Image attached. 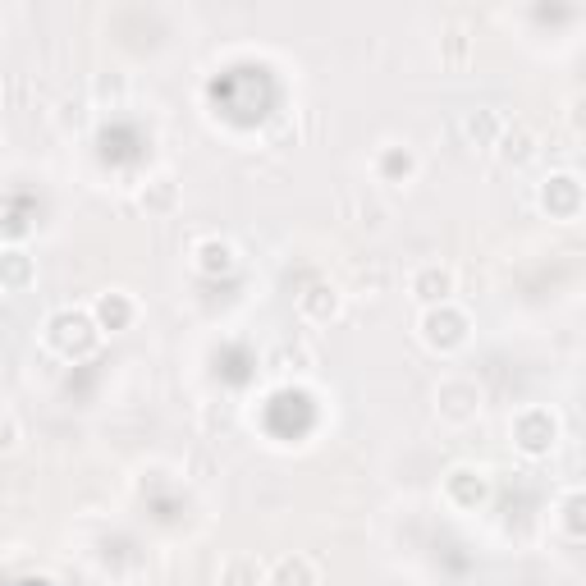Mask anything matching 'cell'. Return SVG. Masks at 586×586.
I'll list each match as a JSON object with an SVG mask.
<instances>
[{
  "mask_svg": "<svg viewBox=\"0 0 586 586\" xmlns=\"http://www.w3.org/2000/svg\"><path fill=\"white\" fill-rule=\"evenodd\" d=\"M435 408H440V417L454 426L472 422V417L481 413V390L472 385V380H445L440 390H435Z\"/></svg>",
  "mask_w": 586,
  "mask_h": 586,
  "instance_id": "obj_1",
  "label": "cell"
},
{
  "mask_svg": "<svg viewBox=\"0 0 586 586\" xmlns=\"http://www.w3.org/2000/svg\"><path fill=\"white\" fill-rule=\"evenodd\" d=\"M422 339L431 348H440V353H449V348H458L467 339V316L454 312L449 303L431 307V312L422 316Z\"/></svg>",
  "mask_w": 586,
  "mask_h": 586,
  "instance_id": "obj_2",
  "label": "cell"
},
{
  "mask_svg": "<svg viewBox=\"0 0 586 586\" xmlns=\"http://www.w3.org/2000/svg\"><path fill=\"white\" fill-rule=\"evenodd\" d=\"M454 271H449V266H440V261H426V266H417L413 271V280H408V289L417 293V298H422V303H449V298H454Z\"/></svg>",
  "mask_w": 586,
  "mask_h": 586,
  "instance_id": "obj_3",
  "label": "cell"
},
{
  "mask_svg": "<svg viewBox=\"0 0 586 586\" xmlns=\"http://www.w3.org/2000/svg\"><path fill=\"white\" fill-rule=\"evenodd\" d=\"M513 431H518V445L527 449V454H545V449L554 445V417L545 413V408H527Z\"/></svg>",
  "mask_w": 586,
  "mask_h": 586,
  "instance_id": "obj_4",
  "label": "cell"
},
{
  "mask_svg": "<svg viewBox=\"0 0 586 586\" xmlns=\"http://www.w3.org/2000/svg\"><path fill=\"white\" fill-rule=\"evenodd\" d=\"M33 257L28 252H19V248H5L0 252V289H10V293H19V289H28L33 284Z\"/></svg>",
  "mask_w": 586,
  "mask_h": 586,
  "instance_id": "obj_5",
  "label": "cell"
},
{
  "mask_svg": "<svg viewBox=\"0 0 586 586\" xmlns=\"http://www.w3.org/2000/svg\"><path fill=\"white\" fill-rule=\"evenodd\" d=\"M577 179L573 174H554L550 184H545V193H541V202H545V211H559V216H577Z\"/></svg>",
  "mask_w": 586,
  "mask_h": 586,
  "instance_id": "obj_6",
  "label": "cell"
},
{
  "mask_svg": "<svg viewBox=\"0 0 586 586\" xmlns=\"http://www.w3.org/2000/svg\"><path fill=\"white\" fill-rule=\"evenodd\" d=\"M92 316H97L101 330H124L133 321V303L129 293H101L97 307H92Z\"/></svg>",
  "mask_w": 586,
  "mask_h": 586,
  "instance_id": "obj_7",
  "label": "cell"
},
{
  "mask_svg": "<svg viewBox=\"0 0 586 586\" xmlns=\"http://www.w3.org/2000/svg\"><path fill=\"white\" fill-rule=\"evenodd\" d=\"M266 582V568H261V559H252V554H234L225 568H220V586H261Z\"/></svg>",
  "mask_w": 586,
  "mask_h": 586,
  "instance_id": "obj_8",
  "label": "cell"
},
{
  "mask_svg": "<svg viewBox=\"0 0 586 586\" xmlns=\"http://www.w3.org/2000/svg\"><path fill=\"white\" fill-rule=\"evenodd\" d=\"M298 303H303L307 316H316V321H330V316L339 312V289H335V284H312V289H307Z\"/></svg>",
  "mask_w": 586,
  "mask_h": 586,
  "instance_id": "obj_9",
  "label": "cell"
},
{
  "mask_svg": "<svg viewBox=\"0 0 586 586\" xmlns=\"http://www.w3.org/2000/svg\"><path fill=\"white\" fill-rule=\"evenodd\" d=\"M271 586H316V573L303 554H293V559H280V564H275Z\"/></svg>",
  "mask_w": 586,
  "mask_h": 586,
  "instance_id": "obj_10",
  "label": "cell"
},
{
  "mask_svg": "<svg viewBox=\"0 0 586 586\" xmlns=\"http://www.w3.org/2000/svg\"><path fill=\"white\" fill-rule=\"evenodd\" d=\"M504 133V120L495 115V110H477L472 120H467V138L477 142V147H495Z\"/></svg>",
  "mask_w": 586,
  "mask_h": 586,
  "instance_id": "obj_11",
  "label": "cell"
},
{
  "mask_svg": "<svg viewBox=\"0 0 586 586\" xmlns=\"http://www.w3.org/2000/svg\"><path fill=\"white\" fill-rule=\"evenodd\" d=\"M495 147H500V156H504L509 165L532 161V133H527V129H504Z\"/></svg>",
  "mask_w": 586,
  "mask_h": 586,
  "instance_id": "obj_12",
  "label": "cell"
},
{
  "mask_svg": "<svg viewBox=\"0 0 586 586\" xmlns=\"http://www.w3.org/2000/svg\"><path fill=\"white\" fill-rule=\"evenodd\" d=\"M197 266H202L207 275L229 271V266H234V248H229V243H220V239H207L202 248H197Z\"/></svg>",
  "mask_w": 586,
  "mask_h": 586,
  "instance_id": "obj_13",
  "label": "cell"
},
{
  "mask_svg": "<svg viewBox=\"0 0 586 586\" xmlns=\"http://www.w3.org/2000/svg\"><path fill=\"white\" fill-rule=\"evenodd\" d=\"M174 202V179H152L142 188V207H170Z\"/></svg>",
  "mask_w": 586,
  "mask_h": 586,
  "instance_id": "obj_14",
  "label": "cell"
},
{
  "mask_svg": "<svg viewBox=\"0 0 586 586\" xmlns=\"http://www.w3.org/2000/svg\"><path fill=\"white\" fill-rule=\"evenodd\" d=\"M14 440H19V422L10 413H0V449H14Z\"/></svg>",
  "mask_w": 586,
  "mask_h": 586,
  "instance_id": "obj_15",
  "label": "cell"
}]
</instances>
